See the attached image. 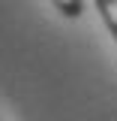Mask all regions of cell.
Returning a JSON list of instances; mask_svg holds the SVG:
<instances>
[{
  "label": "cell",
  "instance_id": "1",
  "mask_svg": "<svg viewBox=\"0 0 117 121\" xmlns=\"http://www.w3.org/2000/svg\"><path fill=\"white\" fill-rule=\"evenodd\" d=\"M96 9H99L105 27L111 30V36H114V43H117V0H96Z\"/></svg>",
  "mask_w": 117,
  "mask_h": 121
},
{
  "label": "cell",
  "instance_id": "2",
  "mask_svg": "<svg viewBox=\"0 0 117 121\" xmlns=\"http://www.w3.org/2000/svg\"><path fill=\"white\" fill-rule=\"evenodd\" d=\"M51 3H54L66 18H78V15L84 12V0H51Z\"/></svg>",
  "mask_w": 117,
  "mask_h": 121
}]
</instances>
